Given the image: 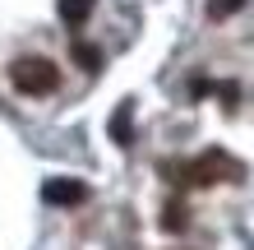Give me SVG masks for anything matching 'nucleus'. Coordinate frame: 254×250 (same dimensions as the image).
Segmentation results:
<instances>
[{
    "mask_svg": "<svg viewBox=\"0 0 254 250\" xmlns=\"http://www.w3.org/2000/svg\"><path fill=\"white\" fill-rule=\"evenodd\" d=\"M9 79H14V88H19V93L42 97V93H56V83H61V70H56L47 56H28V61H14Z\"/></svg>",
    "mask_w": 254,
    "mask_h": 250,
    "instance_id": "obj_1",
    "label": "nucleus"
},
{
    "mask_svg": "<svg viewBox=\"0 0 254 250\" xmlns=\"http://www.w3.org/2000/svg\"><path fill=\"white\" fill-rule=\"evenodd\" d=\"M185 171H190V176H181V181H194V185H213V181H222V176H236L241 167H236L227 153H208V158H199V163H190Z\"/></svg>",
    "mask_w": 254,
    "mask_h": 250,
    "instance_id": "obj_2",
    "label": "nucleus"
},
{
    "mask_svg": "<svg viewBox=\"0 0 254 250\" xmlns=\"http://www.w3.org/2000/svg\"><path fill=\"white\" fill-rule=\"evenodd\" d=\"M88 190L79 181H51V185H42V199L47 204H83Z\"/></svg>",
    "mask_w": 254,
    "mask_h": 250,
    "instance_id": "obj_3",
    "label": "nucleus"
},
{
    "mask_svg": "<svg viewBox=\"0 0 254 250\" xmlns=\"http://www.w3.org/2000/svg\"><path fill=\"white\" fill-rule=\"evenodd\" d=\"M93 5H97V0H61L56 9H61V19H65L69 28H79L88 14H93Z\"/></svg>",
    "mask_w": 254,
    "mask_h": 250,
    "instance_id": "obj_4",
    "label": "nucleus"
},
{
    "mask_svg": "<svg viewBox=\"0 0 254 250\" xmlns=\"http://www.w3.org/2000/svg\"><path fill=\"white\" fill-rule=\"evenodd\" d=\"M111 135H116V144H129V107H121V116L111 121Z\"/></svg>",
    "mask_w": 254,
    "mask_h": 250,
    "instance_id": "obj_5",
    "label": "nucleus"
},
{
    "mask_svg": "<svg viewBox=\"0 0 254 250\" xmlns=\"http://www.w3.org/2000/svg\"><path fill=\"white\" fill-rule=\"evenodd\" d=\"M245 0H213V5H208V14H213V19H227L231 9H241Z\"/></svg>",
    "mask_w": 254,
    "mask_h": 250,
    "instance_id": "obj_6",
    "label": "nucleus"
},
{
    "mask_svg": "<svg viewBox=\"0 0 254 250\" xmlns=\"http://www.w3.org/2000/svg\"><path fill=\"white\" fill-rule=\"evenodd\" d=\"M74 61H83V70H97V65H102V56H97V51H88V47H79V42H74Z\"/></svg>",
    "mask_w": 254,
    "mask_h": 250,
    "instance_id": "obj_7",
    "label": "nucleus"
},
{
    "mask_svg": "<svg viewBox=\"0 0 254 250\" xmlns=\"http://www.w3.org/2000/svg\"><path fill=\"white\" fill-rule=\"evenodd\" d=\"M181 213H185V209H181V204H171V209H167V213H162V227H181V223H185V218H181Z\"/></svg>",
    "mask_w": 254,
    "mask_h": 250,
    "instance_id": "obj_8",
    "label": "nucleus"
}]
</instances>
